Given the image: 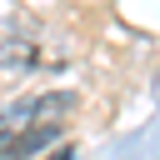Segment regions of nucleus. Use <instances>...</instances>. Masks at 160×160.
Returning a JSON list of instances; mask_svg holds the SVG:
<instances>
[{
    "mask_svg": "<svg viewBox=\"0 0 160 160\" xmlns=\"http://www.w3.org/2000/svg\"><path fill=\"white\" fill-rule=\"evenodd\" d=\"M50 160H75V155H70V150H55V155H50Z\"/></svg>",
    "mask_w": 160,
    "mask_h": 160,
    "instance_id": "f03ea898",
    "label": "nucleus"
},
{
    "mask_svg": "<svg viewBox=\"0 0 160 160\" xmlns=\"http://www.w3.org/2000/svg\"><path fill=\"white\" fill-rule=\"evenodd\" d=\"M65 125H0V160H30L50 140H60Z\"/></svg>",
    "mask_w": 160,
    "mask_h": 160,
    "instance_id": "f257e3e1",
    "label": "nucleus"
}]
</instances>
